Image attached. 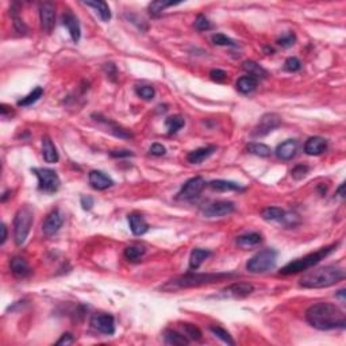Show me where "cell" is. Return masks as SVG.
<instances>
[{"instance_id": "6da1fadb", "label": "cell", "mask_w": 346, "mask_h": 346, "mask_svg": "<svg viewBox=\"0 0 346 346\" xmlns=\"http://www.w3.org/2000/svg\"><path fill=\"white\" fill-rule=\"evenodd\" d=\"M306 319L314 329L322 330V331L346 327L345 313L333 303L314 304L307 310Z\"/></svg>"}, {"instance_id": "7a4b0ae2", "label": "cell", "mask_w": 346, "mask_h": 346, "mask_svg": "<svg viewBox=\"0 0 346 346\" xmlns=\"http://www.w3.org/2000/svg\"><path fill=\"white\" fill-rule=\"evenodd\" d=\"M344 279H345V270L335 265H327L318 269L308 270L307 273L302 276L299 284L303 288L317 289V288H327L334 286Z\"/></svg>"}, {"instance_id": "3957f363", "label": "cell", "mask_w": 346, "mask_h": 346, "mask_svg": "<svg viewBox=\"0 0 346 346\" xmlns=\"http://www.w3.org/2000/svg\"><path fill=\"white\" fill-rule=\"evenodd\" d=\"M234 273H187V275L174 277L168 281L164 289H183V288H192V287H202L207 284H214L218 281H223L230 277H234Z\"/></svg>"}, {"instance_id": "277c9868", "label": "cell", "mask_w": 346, "mask_h": 346, "mask_svg": "<svg viewBox=\"0 0 346 346\" xmlns=\"http://www.w3.org/2000/svg\"><path fill=\"white\" fill-rule=\"evenodd\" d=\"M338 246V243H334V245H330V246H326L323 249H319L318 252H314V253H310L307 256H304L302 259H297L295 261H291L289 264H287L286 266H283L280 269V275L284 276H289V275H295V273H299V272H303V270H308L314 268L315 265L319 264L322 260H324L330 253H333L335 249Z\"/></svg>"}, {"instance_id": "5b68a950", "label": "cell", "mask_w": 346, "mask_h": 346, "mask_svg": "<svg viewBox=\"0 0 346 346\" xmlns=\"http://www.w3.org/2000/svg\"><path fill=\"white\" fill-rule=\"evenodd\" d=\"M32 221H34V216H32V211L29 205H23L22 208L18 210L15 219H14V239H15V243L18 246L26 242L30 229H31Z\"/></svg>"}, {"instance_id": "8992f818", "label": "cell", "mask_w": 346, "mask_h": 346, "mask_svg": "<svg viewBox=\"0 0 346 346\" xmlns=\"http://www.w3.org/2000/svg\"><path fill=\"white\" fill-rule=\"evenodd\" d=\"M276 261H277V252L275 249H264L249 260L246 269L250 273H264L275 268Z\"/></svg>"}, {"instance_id": "52a82bcc", "label": "cell", "mask_w": 346, "mask_h": 346, "mask_svg": "<svg viewBox=\"0 0 346 346\" xmlns=\"http://www.w3.org/2000/svg\"><path fill=\"white\" fill-rule=\"evenodd\" d=\"M31 172L38 178V188L46 194H54L57 192L61 185L58 174L53 169L48 168H32Z\"/></svg>"}, {"instance_id": "ba28073f", "label": "cell", "mask_w": 346, "mask_h": 346, "mask_svg": "<svg viewBox=\"0 0 346 346\" xmlns=\"http://www.w3.org/2000/svg\"><path fill=\"white\" fill-rule=\"evenodd\" d=\"M283 122V119L279 114L276 113H266L260 118L259 123L256 124V127L252 131V135L254 138H261L265 137L269 133H272L273 130H276Z\"/></svg>"}, {"instance_id": "9c48e42d", "label": "cell", "mask_w": 346, "mask_h": 346, "mask_svg": "<svg viewBox=\"0 0 346 346\" xmlns=\"http://www.w3.org/2000/svg\"><path fill=\"white\" fill-rule=\"evenodd\" d=\"M91 326L102 334L113 335L115 333V319L110 314H93L91 318Z\"/></svg>"}, {"instance_id": "30bf717a", "label": "cell", "mask_w": 346, "mask_h": 346, "mask_svg": "<svg viewBox=\"0 0 346 346\" xmlns=\"http://www.w3.org/2000/svg\"><path fill=\"white\" fill-rule=\"evenodd\" d=\"M39 19H41V27L43 32L52 34L56 26V8L53 3L45 1L39 5Z\"/></svg>"}, {"instance_id": "8fae6325", "label": "cell", "mask_w": 346, "mask_h": 346, "mask_svg": "<svg viewBox=\"0 0 346 346\" xmlns=\"http://www.w3.org/2000/svg\"><path fill=\"white\" fill-rule=\"evenodd\" d=\"M205 187V180L200 176L196 177L189 178L187 183L184 184L181 191L178 192V198L184 200H191L198 198L200 195V192L204 189Z\"/></svg>"}, {"instance_id": "7c38bea8", "label": "cell", "mask_w": 346, "mask_h": 346, "mask_svg": "<svg viewBox=\"0 0 346 346\" xmlns=\"http://www.w3.org/2000/svg\"><path fill=\"white\" fill-rule=\"evenodd\" d=\"M64 214L59 210H53L49 214L42 223V231L46 237H53L54 234H57L58 230L64 225Z\"/></svg>"}, {"instance_id": "4fadbf2b", "label": "cell", "mask_w": 346, "mask_h": 346, "mask_svg": "<svg viewBox=\"0 0 346 346\" xmlns=\"http://www.w3.org/2000/svg\"><path fill=\"white\" fill-rule=\"evenodd\" d=\"M234 211H235V204L232 202L221 200V202H215V203L208 205L203 211V214L207 218H221V216L230 215Z\"/></svg>"}, {"instance_id": "5bb4252c", "label": "cell", "mask_w": 346, "mask_h": 346, "mask_svg": "<svg viewBox=\"0 0 346 346\" xmlns=\"http://www.w3.org/2000/svg\"><path fill=\"white\" fill-rule=\"evenodd\" d=\"M253 291L254 287L249 283H232L222 291V295L226 297L241 299V297L249 296Z\"/></svg>"}, {"instance_id": "9a60e30c", "label": "cell", "mask_w": 346, "mask_h": 346, "mask_svg": "<svg viewBox=\"0 0 346 346\" xmlns=\"http://www.w3.org/2000/svg\"><path fill=\"white\" fill-rule=\"evenodd\" d=\"M88 180H89L92 188L97 189V191H104L114 184L113 178L108 177L107 174L102 171H91L88 174Z\"/></svg>"}, {"instance_id": "2e32d148", "label": "cell", "mask_w": 346, "mask_h": 346, "mask_svg": "<svg viewBox=\"0 0 346 346\" xmlns=\"http://www.w3.org/2000/svg\"><path fill=\"white\" fill-rule=\"evenodd\" d=\"M62 25L68 29V32H69L70 38L73 39V42H79L81 37V27L79 19L72 12H65L62 15Z\"/></svg>"}, {"instance_id": "e0dca14e", "label": "cell", "mask_w": 346, "mask_h": 346, "mask_svg": "<svg viewBox=\"0 0 346 346\" xmlns=\"http://www.w3.org/2000/svg\"><path fill=\"white\" fill-rule=\"evenodd\" d=\"M327 149V141L322 137H311L304 144V151L308 156H320Z\"/></svg>"}, {"instance_id": "ac0fdd59", "label": "cell", "mask_w": 346, "mask_h": 346, "mask_svg": "<svg viewBox=\"0 0 346 346\" xmlns=\"http://www.w3.org/2000/svg\"><path fill=\"white\" fill-rule=\"evenodd\" d=\"M297 151V141L296 140H287L283 144L277 146L276 149V156L283 161L292 160Z\"/></svg>"}, {"instance_id": "d6986e66", "label": "cell", "mask_w": 346, "mask_h": 346, "mask_svg": "<svg viewBox=\"0 0 346 346\" xmlns=\"http://www.w3.org/2000/svg\"><path fill=\"white\" fill-rule=\"evenodd\" d=\"M129 226L131 232L134 235H138V237L144 235L149 230V225L146 223L145 218L141 214H137V212H133L129 215Z\"/></svg>"}, {"instance_id": "ffe728a7", "label": "cell", "mask_w": 346, "mask_h": 346, "mask_svg": "<svg viewBox=\"0 0 346 346\" xmlns=\"http://www.w3.org/2000/svg\"><path fill=\"white\" fill-rule=\"evenodd\" d=\"M10 268L11 272H12L16 277H21V279L30 276L32 272L29 262H27L25 259H22V257H14V259H11Z\"/></svg>"}, {"instance_id": "44dd1931", "label": "cell", "mask_w": 346, "mask_h": 346, "mask_svg": "<svg viewBox=\"0 0 346 346\" xmlns=\"http://www.w3.org/2000/svg\"><path fill=\"white\" fill-rule=\"evenodd\" d=\"M216 150L215 146H205V147H199L196 150H192L187 156V160L191 164H202V162L207 160L208 157L214 154V151Z\"/></svg>"}, {"instance_id": "7402d4cb", "label": "cell", "mask_w": 346, "mask_h": 346, "mask_svg": "<svg viewBox=\"0 0 346 346\" xmlns=\"http://www.w3.org/2000/svg\"><path fill=\"white\" fill-rule=\"evenodd\" d=\"M42 156L43 160L49 164H54V162L58 161V151L56 149L53 141L49 137L42 138Z\"/></svg>"}, {"instance_id": "603a6c76", "label": "cell", "mask_w": 346, "mask_h": 346, "mask_svg": "<svg viewBox=\"0 0 346 346\" xmlns=\"http://www.w3.org/2000/svg\"><path fill=\"white\" fill-rule=\"evenodd\" d=\"M92 116H93V118H96L95 120H97L99 123L104 124V126L108 129L107 131H110V133L115 135V137H119V138H131V137H133L131 133H129L127 130L120 129L119 126L114 124L113 122H110V120H107L106 118H102L100 115H92Z\"/></svg>"}, {"instance_id": "cb8c5ba5", "label": "cell", "mask_w": 346, "mask_h": 346, "mask_svg": "<svg viewBox=\"0 0 346 346\" xmlns=\"http://www.w3.org/2000/svg\"><path fill=\"white\" fill-rule=\"evenodd\" d=\"M261 242H262V235L259 232H249L237 238V245L242 249L254 248Z\"/></svg>"}, {"instance_id": "d4e9b609", "label": "cell", "mask_w": 346, "mask_h": 346, "mask_svg": "<svg viewBox=\"0 0 346 346\" xmlns=\"http://www.w3.org/2000/svg\"><path fill=\"white\" fill-rule=\"evenodd\" d=\"M211 256V252L204 250V249H194L191 252L189 256V268L192 270L199 269L200 265L204 262V260H207Z\"/></svg>"}, {"instance_id": "484cf974", "label": "cell", "mask_w": 346, "mask_h": 346, "mask_svg": "<svg viewBox=\"0 0 346 346\" xmlns=\"http://www.w3.org/2000/svg\"><path fill=\"white\" fill-rule=\"evenodd\" d=\"M84 4L88 5V7H92L103 22H108L111 19V11H110V7H108V4L106 1H103V0H97V1H84Z\"/></svg>"}, {"instance_id": "4316f807", "label": "cell", "mask_w": 346, "mask_h": 346, "mask_svg": "<svg viewBox=\"0 0 346 346\" xmlns=\"http://www.w3.org/2000/svg\"><path fill=\"white\" fill-rule=\"evenodd\" d=\"M242 69L245 70V72H248L249 76H252V77L257 79V80H259L260 77L264 79V77L268 76V72H266L261 65L254 62V61H245L242 64Z\"/></svg>"}, {"instance_id": "83f0119b", "label": "cell", "mask_w": 346, "mask_h": 346, "mask_svg": "<svg viewBox=\"0 0 346 346\" xmlns=\"http://www.w3.org/2000/svg\"><path fill=\"white\" fill-rule=\"evenodd\" d=\"M164 340L168 345H188L189 344V340L185 337V334L177 333L174 330H165Z\"/></svg>"}, {"instance_id": "f1b7e54d", "label": "cell", "mask_w": 346, "mask_h": 346, "mask_svg": "<svg viewBox=\"0 0 346 346\" xmlns=\"http://www.w3.org/2000/svg\"><path fill=\"white\" fill-rule=\"evenodd\" d=\"M257 86H259V80L252 76H243L237 81V89L241 93H250L257 88Z\"/></svg>"}, {"instance_id": "f546056e", "label": "cell", "mask_w": 346, "mask_h": 346, "mask_svg": "<svg viewBox=\"0 0 346 346\" xmlns=\"http://www.w3.org/2000/svg\"><path fill=\"white\" fill-rule=\"evenodd\" d=\"M208 185L212 189L221 191V192H225V191H243V188L239 184L234 183V181H229V180H212Z\"/></svg>"}, {"instance_id": "4dcf8cb0", "label": "cell", "mask_w": 346, "mask_h": 346, "mask_svg": "<svg viewBox=\"0 0 346 346\" xmlns=\"http://www.w3.org/2000/svg\"><path fill=\"white\" fill-rule=\"evenodd\" d=\"M184 124H185V120L181 115H172L165 120V126L169 134H176L178 130L183 129Z\"/></svg>"}, {"instance_id": "1f68e13d", "label": "cell", "mask_w": 346, "mask_h": 346, "mask_svg": "<svg viewBox=\"0 0 346 346\" xmlns=\"http://www.w3.org/2000/svg\"><path fill=\"white\" fill-rule=\"evenodd\" d=\"M284 214H286V211L281 210L280 207H268L261 212V216H262V219L268 222H280Z\"/></svg>"}, {"instance_id": "d6a6232c", "label": "cell", "mask_w": 346, "mask_h": 346, "mask_svg": "<svg viewBox=\"0 0 346 346\" xmlns=\"http://www.w3.org/2000/svg\"><path fill=\"white\" fill-rule=\"evenodd\" d=\"M43 95V89L41 88V86H37V88H34L27 96L22 97L21 100L18 102V106H21V107H27V106H31V104H34L35 102H38L39 99H41V96Z\"/></svg>"}, {"instance_id": "836d02e7", "label": "cell", "mask_w": 346, "mask_h": 346, "mask_svg": "<svg viewBox=\"0 0 346 346\" xmlns=\"http://www.w3.org/2000/svg\"><path fill=\"white\" fill-rule=\"evenodd\" d=\"M246 150L249 153H252L254 156L259 157H269L272 150H270L269 146L264 145V144H259V142H252L246 146Z\"/></svg>"}, {"instance_id": "e575fe53", "label": "cell", "mask_w": 346, "mask_h": 346, "mask_svg": "<svg viewBox=\"0 0 346 346\" xmlns=\"http://www.w3.org/2000/svg\"><path fill=\"white\" fill-rule=\"evenodd\" d=\"M146 249L144 246H140V245H131V246H127L124 249V257L129 260V261H138L141 260V257L145 254Z\"/></svg>"}, {"instance_id": "d590c367", "label": "cell", "mask_w": 346, "mask_h": 346, "mask_svg": "<svg viewBox=\"0 0 346 346\" xmlns=\"http://www.w3.org/2000/svg\"><path fill=\"white\" fill-rule=\"evenodd\" d=\"M181 327L184 330V334L188 340L194 341H200L202 340V331L199 330V327H196L192 323H181Z\"/></svg>"}, {"instance_id": "8d00e7d4", "label": "cell", "mask_w": 346, "mask_h": 346, "mask_svg": "<svg viewBox=\"0 0 346 346\" xmlns=\"http://www.w3.org/2000/svg\"><path fill=\"white\" fill-rule=\"evenodd\" d=\"M211 333L215 335V337H218L219 340H222L225 344H227V345H234L235 342H234V340L231 338V335L227 333L226 330L222 329V327H219V326H211L210 327Z\"/></svg>"}, {"instance_id": "74e56055", "label": "cell", "mask_w": 346, "mask_h": 346, "mask_svg": "<svg viewBox=\"0 0 346 346\" xmlns=\"http://www.w3.org/2000/svg\"><path fill=\"white\" fill-rule=\"evenodd\" d=\"M174 4H177V3H173V1H153L149 4V12H150L151 16H158L167 7Z\"/></svg>"}, {"instance_id": "f35d334b", "label": "cell", "mask_w": 346, "mask_h": 346, "mask_svg": "<svg viewBox=\"0 0 346 346\" xmlns=\"http://www.w3.org/2000/svg\"><path fill=\"white\" fill-rule=\"evenodd\" d=\"M135 92H137L138 96L145 99V100H151L154 97V93H156L154 88L151 86H138L135 88Z\"/></svg>"}, {"instance_id": "ab89813d", "label": "cell", "mask_w": 346, "mask_h": 346, "mask_svg": "<svg viewBox=\"0 0 346 346\" xmlns=\"http://www.w3.org/2000/svg\"><path fill=\"white\" fill-rule=\"evenodd\" d=\"M211 39H212V43H214V45H218V46H234V45H235L232 39H230V38L227 37V35H225V34H221V32L214 34Z\"/></svg>"}, {"instance_id": "60d3db41", "label": "cell", "mask_w": 346, "mask_h": 346, "mask_svg": "<svg viewBox=\"0 0 346 346\" xmlns=\"http://www.w3.org/2000/svg\"><path fill=\"white\" fill-rule=\"evenodd\" d=\"M295 42H296V37H295L293 32H288V34H286V35H283V37L277 39V45L286 49L291 48Z\"/></svg>"}, {"instance_id": "b9f144b4", "label": "cell", "mask_w": 346, "mask_h": 346, "mask_svg": "<svg viewBox=\"0 0 346 346\" xmlns=\"http://www.w3.org/2000/svg\"><path fill=\"white\" fill-rule=\"evenodd\" d=\"M300 68H302V62L296 57H289L284 62V69L288 72H297V70H300Z\"/></svg>"}, {"instance_id": "7bdbcfd3", "label": "cell", "mask_w": 346, "mask_h": 346, "mask_svg": "<svg viewBox=\"0 0 346 346\" xmlns=\"http://www.w3.org/2000/svg\"><path fill=\"white\" fill-rule=\"evenodd\" d=\"M195 27L199 31H205V30H210L211 29V22L204 15H198L196 19H195Z\"/></svg>"}, {"instance_id": "ee69618b", "label": "cell", "mask_w": 346, "mask_h": 346, "mask_svg": "<svg viewBox=\"0 0 346 346\" xmlns=\"http://www.w3.org/2000/svg\"><path fill=\"white\" fill-rule=\"evenodd\" d=\"M308 173V167L307 165H296L291 171V176L295 180H302L303 177H306Z\"/></svg>"}, {"instance_id": "f6af8a7d", "label": "cell", "mask_w": 346, "mask_h": 346, "mask_svg": "<svg viewBox=\"0 0 346 346\" xmlns=\"http://www.w3.org/2000/svg\"><path fill=\"white\" fill-rule=\"evenodd\" d=\"M280 222H283L287 227H293L296 226L300 221H299V216H297L296 214H293V212H286Z\"/></svg>"}, {"instance_id": "bcb514c9", "label": "cell", "mask_w": 346, "mask_h": 346, "mask_svg": "<svg viewBox=\"0 0 346 346\" xmlns=\"http://www.w3.org/2000/svg\"><path fill=\"white\" fill-rule=\"evenodd\" d=\"M12 21H14V27H15L16 31L21 32V34H25L27 31L26 25L23 23V21L19 18V15L16 14L15 10H12Z\"/></svg>"}, {"instance_id": "7dc6e473", "label": "cell", "mask_w": 346, "mask_h": 346, "mask_svg": "<svg viewBox=\"0 0 346 346\" xmlns=\"http://www.w3.org/2000/svg\"><path fill=\"white\" fill-rule=\"evenodd\" d=\"M210 77L216 83H222L227 79V73L222 69H212L210 72Z\"/></svg>"}, {"instance_id": "c3c4849f", "label": "cell", "mask_w": 346, "mask_h": 346, "mask_svg": "<svg viewBox=\"0 0 346 346\" xmlns=\"http://www.w3.org/2000/svg\"><path fill=\"white\" fill-rule=\"evenodd\" d=\"M165 153H167V149L161 144H153L150 146V154L153 156H164Z\"/></svg>"}, {"instance_id": "681fc988", "label": "cell", "mask_w": 346, "mask_h": 346, "mask_svg": "<svg viewBox=\"0 0 346 346\" xmlns=\"http://www.w3.org/2000/svg\"><path fill=\"white\" fill-rule=\"evenodd\" d=\"M80 203H81V207H83V210H91L92 207H93V199H92L91 196H81L80 199Z\"/></svg>"}, {"instance_id": "f907efd6", "label": "cell", "mask_w": 346, "mask_h": 346, "mask_svg": "<svg viewBox=\"0 0 346 346\" xmlns=\"http://www.w3.org/2000/svg\"><path fill=\"white\" fill-rule=\"evenodd\" d=\"M56 344H57V345H70V344H73V337H72V334H69V333L62 334L61 335V338H59Z\"/></svg>"}, {"instance_id": "816d5d0a", "label": "cell", "mask_w": 346, "mask_h": 346, "mask_svg": "<svg viewBox=\"0 0 346 346\" xmlns=\"http://www.w3.org/2000/svg\"><path fill=\"white\" fill-rule=\"evenodd\" d=\"M110 154H111V157H129V156H133V153L130 150H111L110 151Z\"/></svg>"}, {"instance_id": "f5cc1de1", "label": "cell", "mask_w": 346, "mask_h": 346, "mask_svg": "<svg viewBox=\"0 0 346 346\" xmlns=\"http://www.w3.org/2000/svg\"><path fill=\"white\" fill-rule=\"evenodd\" d=\"M0 114H1V116H3V118H5V116H7V114H12L11 107L5 106V104H1V106H0Z\"/></svg>"}, {"instance_id": "db71d44e", "label": "cell", "mask_w": 346, "mask_h": 346, "mask_svg": "<svg viewBox=\"0 0 346 346\" xmlns=\"http://www.w3.org/2000/svg\"><path fill=\"white\" fill-rule=\"evenodd\" d=\"M1 232H3V234H1V241H0V243L3 245V243L5 242V239H7V226H5L4 223L1 225Z\"/></svg>"}, {"instance_id": "11a10c76", "label": "cell", "mask_w": 346, "mask_h": 346, "mask_svg": "<svg viewBox=\"0 0 346 346\" xmlns=\"http://www.w3.org/2000/svg\"><path fill=\"white\" fill-rule=\"evenodd\" d=\"M344 187H345V185H344V184H341L340 188H338V191H337V195H338L340 198H342V199H344V196H345V195H344Z\"/></svg>"}, {"instance_id": "9f6ffc18", "label": "cell", "mask_w": 346, "mask_h": 346, "mask_svg": "<svg viewBox=\"0 0 346 346\" xmlns=\"http://www.w3.org/2000/svg\"><path fill=\"white\" fill-rule=\"evenodd\" d=\"M337 296L340 297L342 302H345V289H341V291H338Z\"/></svg>"}]
</instances>
